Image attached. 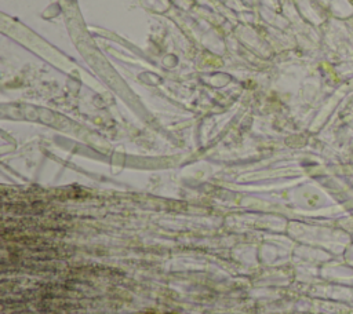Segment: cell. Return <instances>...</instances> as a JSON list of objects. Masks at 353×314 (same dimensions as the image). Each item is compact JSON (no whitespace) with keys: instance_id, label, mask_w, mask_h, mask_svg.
Segmentation results:
<instances>
[{"instance_id":"6da1fadb","label":"cell","mask_w":353,"mask_h":314,"mask_svg":"<svg viewBox=\"0 0 353 314\" xmlns=\"http://www.w3.org/2000/svg\"><path fill=\"white\" fill-rule=\"evenodd\" d=\"M142 314H158V313H142ZM167 314H176V313H167Z\"/></svg>"}]
</instances>
